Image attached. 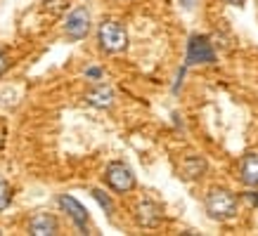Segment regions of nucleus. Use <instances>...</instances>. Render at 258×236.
Masks as SVG:
<instances>
[{"label":"nucleus","instance_id":"obj_5","mask_svg":"<svg viewBox=\"0 0 258 236\" xmlns=\"http://www.w3.org/2000/svg\"><path fill=\"white\" fill-rule=\"evenodd\" d=\"M90 12L86 8H76L71 10L67 22H64V33L69 36L71 40H83L90 33Z\"/></svg>","mask_w":258,"mask_h":236},{"label":"nucleus","instance_id":"obj_9","mask_svg":"<svg viewBox=\"0 0 258 236\" xmlns=\"http://www.w3.org/2000/svg\"><path fill=\"white\" fill-rule=\"evenodd\" d=\"M239 177H242V182L246 187H258V156L256 154H249V156L242 158Z\"/></svg>","mask_w":258,"mask_h":236},{"label":"nucleus","instance_id":"obj_16","mask_svg":"<svg viewBox=\"0 0 258 236\" xmlns=\"http://www.w3.org/2000/svg\"><path fill=\"white\" fill-rule=\"evenodd\" d=\"M180 5H182L185 10H192L197 5V0H180Z\"/></svg>","mask_w":258,"mask_h":236},{"label":"nucleus","instance_id":"obj_4","mask_svg":"<svg viewBox=\"0 0 258 236\" xmlns=\"http://www.w3.org/2000/svg\"><path fill=\"white\" fill-rule=\"evenodd\" d=\"M216 62V52H213L211 40L206 36H192L187 43V66L195 64H213Z\"/></svg>","mask_w":258,"mask_h":236},{"label":"nucleus","instance_id":"obj_15","mask_svg":"<svg viewBox=\"0 0 258 236\" xmlns=\"http://www.w3.org/2000/svg\"><path fill=\"white\" fill-rule=\"evenodd\" d=\"M86 73L90 76V78H102V71L100 69H88Z\"/></svg>","mask_w":258,"mask_h":236},{"label":"nucleus","instance_id":"obj_18","mask_svg":"<svg viewBox=\"0 0 258 236\" xmlns=\"http://www.w3.org/2000/svg\"><path fill=\"white\" fill-rule=\"evenodd\" d=\"M249 201H251V203H256V205H258V194H251Z\"/></svg>","mask_w":258,"mask_h":236},{"label":"nucleus","instance_id":"obj_20","mask_svg":"<svg viewBox=\"0 0 258 236\" xmlns=\"http://www.w3.org/2000/svg\"><path fill=\"white\" fill-rule=\"evenodd\" d=\"M0 234H3V231H0Z\"/></svg>","mask_w":258,"mask_h":236},{"label":"nucleus","instance_id":"obj_19","mask_svg":"<svg viewBox=\"0 0 258 236\" xmlns=\"http://www.w3.org/2000/svg\"><path fill=\"white\" fill-rule=\"evenodd\" d=\"M5 69V57H3V52H0V71Z\"/></svg>","mask_w":258,"mask_h":236},{"label":"nucleus","instance_id":"obj_7","mask_svg":"<svg viewBox=\"0 0 258 236\" xmlns=\"http://www.w3.org/2000/svg\"><path fill=\"white\" fill-rule=\"evenodd\" d=\"M59 231V224L52 215H47V212H38V215H33L31 222H29V234L31 236H55Z\"/></svg>","mask_w":258,"mask_h":236},{"label":"nucleus","instance_id":"obj_10","mask_svg":"<svg viewBox=\"0 0 258 236\" xmlns=\"http://www.w3.org/2000/svg\"><path fill=\"white\" fill-rule=\"evenodd\" d=\"M86 99H88V104H93L97 109H109L111 104H114V90L109 85H97L86 94Z\"/></svg>","mask_w":258,"mask_h":236},{"label":"nucleus","instance_id":"obj_3","mask_svg":"<svg viewBox=\"0 0 258 236\" xmlns=\"http://www.w3.org/2000/svg\"><path fill=\"white\" fill-rule=\"evenodd\" d=\"M104 180L116 194H128L135 189V175L133 170L128 168L121 161H114V163L107 165V173H104Z\"/></svg>","mask_w":258,"mask_h":236},{"label":"nucleus","instance_id":"obj_14","mask_svg":"<svg viewBox=\"0 0 258 236\" xmlns=\"http://www.w3.org/2000/svg\"><path fill=\"white\" fill-rule=\"evenodd\" d=\"M10 198H12V194H10V187L5 184V182H0V210H5L10 205Z\"/></svg>","mask_w":258,"mask_h":236},{"label":"nucleus","instance_id":"obj_17","mask_svg":"<svg viewBox=\"0 0 258 236\" xmlns=\"http://www.w3.org/2000/svg\"><path fill=\"white\" fill-rule=\"evenodd\" d=\"M227 5H244V3H246V0H225Z\"/></svg>","mask_w":258,"mask_h":236},{"label":"nucleus","instance_id":"obj_1","mask_svg":"<svg viewBox=\"0 0 258 236\" xmlns=\"http://www.w3.org/2000/svg\"><path fill=\"white\" fill-rule=\"evenodd\" d=\"M206 212H209L211 220H232V217H237V196L227 189H211L206 194Z\"/></svg>","mask_w":258,"mask_h":236},{"label":"nucleus","instance_id":"obj_12","mask_svg":"<svg viewBox=\"0 0 258 236\" xmlns=\"http://www.w3.org/2000/svg\"><path fill=\"white\" fill-rule=\"evenodd\" d=\"M93 196H95V201H97V203L104 208V212H107V215H111V210H114V205H111V198L107 196V194H104L102 189H93Z\"/></svg>","mask_w":258,"mask_h":236},{"label":"nucleus","instance_id":"obj_8","mask_svg":"<svg viewBox=\"0 0 258 236\" xmlns=\"http://www.w3.org/2000/svg\"><path fill=\"white\" fill-rule=\"evenodd\" d=\"M138 222L142 227H157L161 222V208L154 201H142L138 205Z\"/></svg>","mask_w":258,"mask_h":236},{"label":"nucleus","instance_id":"obj_6","mask_svg":"<svg viewBox=\"0 0 258 236\" xmlns=\"http://www.w3.org/2000/svg\"><path fill=\"white\" fill-rule=\"evenodd\" d=\"M57 201H59V205H62V210L67 212L71 220L79 224L81 231L86 234V227H88V210H86V208H83V205H81L74 196H69V194H62Z\"/></svg>","mask_w":258,"mask_h":236},{"label":"nucleus","instance_id":"obj_2","mask_svg":"<svg viewBox=\"0 0 258 236\" xmlns=\"http://www.w3.org/2000/svg\"><path fill=\"white\" fill-rule=\"evenodd\" d=\"M97 38H100V47L109 55H118L128 47V33L118 22H102L100 31H97Z\"/></svg>","mask_w":258,"mask_h":236},{"label":"nucleus","instance_id":"obj_13","mask_svg":"<svg viewBox=\"0 0 258 236\" xmlns=\"http://www.w3.org/2000/svg\"><path fill=\"white\" fill-rule=\"evenodd\" d=\"M69 5V0H45V10H50L52 15H62Z\"/></svg>","mask_w":258,"mask_h":236},{"label":"nucleus","instance_id":"obj_11","mask_svg":"<svg viewBox=\"0 0 258 236\" xmlns=\"http://www.w3.org/2000/svg\"><path fill=\"white\" fill-rule=\"evenodd\" d=\"M206 173V161L199 156H189L185 161V175H187L189 180H199L202 175Z\"/></svg>","mask_w":258,"mask_h":236}]
</instances>
